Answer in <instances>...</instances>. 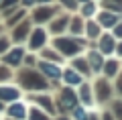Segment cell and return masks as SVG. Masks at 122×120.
<instances>
[{
	"instance_id": "cell-1",
	"label": "cell",
	"mask_w": 122,
	"mask_h": 120,
	"mask_svg": "<svg viewBox=\"0 0 122 120\" xmlns=\"http://www.w3.org/2000/svg\"><path fill=\"white\" fill-rule=\"evenodd\" d=\"M20 79L25 82L26 88H45L43 79H41V77H37V73H33V71H25V73L20 75Z\"/></svg>"
},
{
	"instance_id": "cell-7",
	"label": "cell",
	"mask_w": 122,
	"mask_h": 120,
	"mask_svg": "<svg viewBox=\"0 0 122 120\" xmlns=\"http://www.w3.org/2000/svg\"><path fill=\"white\" fill-rule=\"evenodd\" d=\"M112 47H114V45H112V39L104 37V41H102V49H104V53H110V51H112Z\"/></svg>"
},
{
	"instance_id": "cell-3",
	"label": "cell",
	"mask_w": 122,
	"mask_h": 120,
	"mask_svg": "<svg viewBox=\"0 0 122 120\" xmlns=\"http://www.w3.org/2000/svg\"><path fill=\"white\" fill-rule=\"evenodd\" d=\"M43 71L49 73V75H53V77H59V73H61L57 65H49V63H43Z\"/></svg>"
},
{
	"instance_id": "cell-13",
	"label": "cell",
	"mask_w": 122,
	"mask_h": 120,
	"mask_svg": "<svg viewBox=\"0 0 122 120\" xmlns=\"http://www.w3.org/2000/svg\"><path fill=\"white\" fill-rule=\"evenodd\" d=\"M98 92H100V98H106V96H108V88L102 86V82H100V86H98Z\"/></svg>"
},
{
	"instance_id": "cell-2",
	"label": "cell",
	"mask_w": 122,
	"mask_h": 120,
	"mask_svg": "<svg viewBox=\"0 0 122 120\" xmlns=\"http://www.w3.org/2000/svg\"><path fill=\"white\" fill-rule=\"evenodd\" d=\"M57 47L63 49V53H75L77 51V47H75L71 41H67V39H59V41H57Z\"/></svg>"
},
{
	"instance_id": "cell-6",
	"label": "cell",
	"mask_w": 122,
	"mask_h": 120,
	"mask_svg": "<svg viewBox=\"0 0 122 120\" xmlns=\"http://www.w3.org/2000/svg\"><path fill=\"white\" fill-rule=\"evenodd\" d=\"M10 114H12L14 118H22V114H25V108L16 104V106H12V108H10Z\"/></svg>"
},
{
	"instance_id": "cell-16",
	"label": "cell",
	"mask_w": 122,
	"mask_h": 120,
	"mask_svg": "<svg viewBox=\"0 0 122 120\" xmlns=\"http://www.w3.org/2000/svg\"><path fill=\"white\" fill-rule=\"evenodd\" d=\"M75 65H77V69H81V71H87V69H86V63H81V61H77Z\"/></svg>"
},
{
	"instance_id": "cell-17",
	"label": "cell",
	"mask_w": 122,
	"mask_h": 120,
	"mask_svg": "<svg viewBox=\"0 0 122 120\" xmlns=\"http://www.w3.org/2000/svg\"><path fill=\"white\" fill-rule=\"evenodd\" d=\"M75 118H77V120H83V112H81V110H75Z\"/></svg>"
},
{
	"instance_id": "cell-23",
	"label": "cell",
	"mask_w": 122,
	"mask_h": 120,
	"mask_svg": "<svg viewBox=\"0 0 122 120\" xmlns=\"http://www.w3.org/2000/svg\"><path fill=\"white\" fill-rule=\"evenodd\" d=\"M41 2H47V0H41Z\"/></svg>"
},
{
	"instance_id": "cell-10",
	"label": "cell",
	"mask_w": 122,
	"mask_h": 120,
	"mask_svg": "<svg viewBox=\"0 0 122 120\" xmlns=\"http://www.w3.org/2000/svg\"><path fill=\"white\" fill-rule=\"evenodd\" d=\"M90 59H92V65H94V69H100V55H98V53H92Z\"/></svg>"
},
{
	"instance_id": "cell-12",
	"label": "cell",
	"mask_w": 122,
	"mask_h": 120,
	"mask_svg": "<svg viewBox=\"0 0 122 120\" xmlns=\"http://www.w3.org/2000/svg\"><path fill=\"white\" fill-rule=\"evenodd\" d=\"M114 14H102V22H104V25H114Z\"/></svg>"
},
{
	"instance_id": "cell-22",
	"label": "cell",
	"mask_w": 122,
	"mask_h": 120,
	"mask_svg": "<svg viewBox=\"0 0 122 120\" xmlns=\"http://www.w3.org/2000/svg\"><path fill=\"white\" fill-rule=\"evenodd\" d=\"M25 2H26V4H33V0H25Z\"/></svg>"
},
{
	"instance_id": "cell-19",
	"label": "cell",
	"mask_w": 122,
	"mask_h": 120,
	"mask_svg": "<svg viewBox=\"0 0 122 120\" xmlns=\"http://www.w3.org/2000/svg\"><path fill=\"white\" fill-rule=\"evenodd\" d=\"M0 49H6V41H0Z\"/></svg>"
},
{
	"instance_id": "cell-8",
	"label": "cell",
	"mask_w": 122,
	"mask_h": 120,
	"mask_svg": "<svg viewBox=\"0 0 122 120\" xmlns=\"http://www.w3.org/2000/svg\"><path fill=\"white\" fill-rule=\"evenodd\" d=\"M47 16H51V10H39V12L35 14L37 21H47Z\"/></svg>"
},
{
	"instance_id": "cell-4",
	"label": "cell",
	"mask_w": 122,
	"mask_h": 120,
	"mask_svg": "<svg viewBox=\"0 0 122 120\" xmlns=\"http://www.w3.org/2000/svg\"><path fill=\"white\" fill-rule=\"evenodd\" d=\"M20 57H22V49H14V53H10L4 61H6V63H16Z\"/></svg>"
},
{
	"instance_id": "cell-15",
	"label": "cell",
	"mask_w": 122,
	"mask_h": 120,
	"mask_svg": "<svg viewBox=\"0 0 122 120\" xmlns=\"http://www.w3.org/2000/svg\"><path fill=\"white\" fill-rule=\"evenodd\" d=\"M106 67H108V69H106V71H108L110 75H112V73L116 71V63H108V65H106Z\"/></svg>"
},
{
	"instance_id": "cell-24",
	"label": "cell",
	"mask_w": 122,
	"mask_h": 120,
	"mask_svg": "<svg viewBox=\"0 0 122 120\" xmlns=\"http://www.w3.org/2000/svg\"><path fill=\"white\" fill-rule=\"evenodd\" d=\"M106 120H110V118H108V116H106Z\"/></svg>"
},
{
	"instance_id": "cell-14",
	"label": "cell",
	"mask_w": 122,
	"mask_h": 120,
	"mask_svg": "<svg viewBox=\"0 0 122 120\" xmlns=\"http://www.w3.org/2000/svg\"><path fill=\"white\" fill-rule=\"evenodd\" d=\"M33 120H49V118H43V114L37 110H33Z\"/></svg>"
},
{
	"instance_id": "cell-18",
	"label": "cell",
	"mask_w": 122,
	"mask_h": 120,
	"mask_svg": "<svg viewBox=\"0 0 122 120\" xmlns=\"http://www.w3.org/2000/svg\"><path fill=\"white\" fill-rule=\"evenodd\" d=\"M116 35H118V37H122V26H118V29H116Z\"/></svg>"
},
{
	"instance_id": "cell-9",
	"label": "cell",
	"mask_w": 122,
	"mask_h": 120,
	"mask_svg": "<svg viewBox=\"0 0 122 120\" xmlns=\"http://www.w3.org/2000/svg\"><path fill=\"white\" fill-rule=\"evenodd\" d=\"M41 43H43V33H41V31H37L35 37H33V43H30V45H33V47H37V45H41Z\"/></svg>"
},
{
	"instance_id": "cell-5",
	"label": "cell",
	"mask_w": 122,
	"mask_h": 120,
	"mask_svg": "<svg viewBox=\"0 0 122 120\" xmlns=\"http://www.w3.org/2000/svg\"><path fill=\"white\" fill-rule=\"evenodd\" d=\"M16 90H10V88H6V90H0V98H6V100H14L16 98Z\"/></svg>"
},
{
	"instance_id": "cell-11",
	"label": "cell",
	"mask_w": 122,
	"mask_h": 120,
	"mask_svg": "<svg viewBox=\"0 0 122 120\" xmlns=\"http://www.w3.org/2000/svg\"><path fill=\"white\" fill-rule=\"evenodd\" d=\"M65 79H67V82H71V83H79V77L75 75L73 71H67L65 73Z\"/></svg>"
},
{
	"instance_id": "cell-20",
	"label": "cell",
	"mask_w": 122,
	"mask_h": 120,
	"mask_svg": "<svg viewBox=\"0 0 122 120\" xmlns=\"http://www.w3.org/2000/svg\"><path fill=\"white\" fill-rule=\"evenodd\" d=\"M6 75V71H4V69H0V77H4Z\"/></svg>"
},
{
	"instance_id": "cell-21",
	"label": "cell",
	"mask_w": 122,
	"mask_h": 120,
	"mask_svg": "<svg viewBox=\"0 0 122 120\" xmlns=\"http://www.w3.org/2000/svg\"><path fill=\"white\" fill-rule=\"evenodd\" d=\"M118 53H120V55H122V45H120V47H118Z\"/></svg>"
}]
</instances>
